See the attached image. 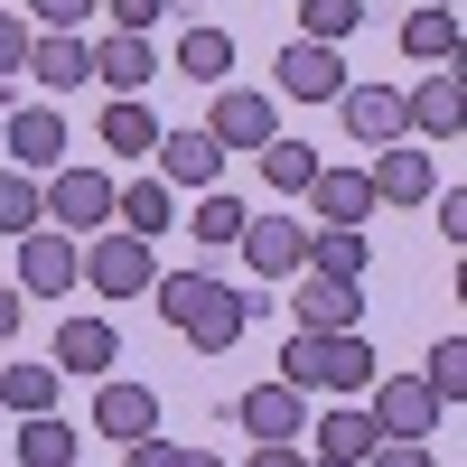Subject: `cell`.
Listing matches in <instances>:
<instances>
[{"mask_svg": "<svg viewBox=\"0 0 467 467\" xmlns=\"http://www.w3.org/2000/svg\"><path fill=\"white\" fill-rule=\"evenodd\" d=\"M187 234H197V244H234V234H244V206H234L224 187H206L197 215H187Z\"/></svg>", "mask_w": 467, "mask_h": 467, "instance_id": "cell-34", "label": "cell"}, {"mask_svg": "<svg viewBox=\"0 0 467 467\" xmlns=\"http://www.w3.org/2000/svg\"><path fill=\"white\" fill-rule=\"evenodd\" d=\"M28 224H47V187L28 169H0V234H28Z\"/></svg>", "mask_w": 467, "mask_h": 467, "instance_id": "cell-29", "label": "cell"}, {"mask_svg": "<svg viewBox=\"0 0 467 467\" xmlns=\"http://www.w3.org/2000/svg\"><path fill=\"white\" fill-rule=\"evenodd\" d=\"M47 224L57 234H103L112 224V178L103 169H47Z\"/></svg>", "mask_w": 467, "mask_h": 467, "instance_id": "cell-6", "label": "cell"}, {"mask_svg": "<svg viewBox=\"0 0 467 467\" xmlns=\"http://www.w3.org/2000/svg\"><path fill=\"white\" fill-rule=\"evenodd\" d=\"M299 271H318V281H356V290H365V271H374L365 224H308V262H299Z\"/></svg>", "mask_w": 467, "mask_h": 467, "instance_id": "cell-16", "label": "cell"}, {"mask_svg": "<svg viewBox=\"0 0 467 467\" xmlns=\"http://www.w3.org/2000/svg\"><path fill=\"white\" fill-rule=\"evenodd\" d=\"M57 383H66L57 365H0V402H10L19 420L28 411H57Z\"/></svg>", "mask_w": 467, "mask_h": 467, "instance_id": "cell-28", "label": "cell"}, {"mask_svg": "<svg viewBox=\"0 0 467 467\" xmlns=\"http://www.w3.org/2000/svg\"><path fill=\"white\" fill-rule=\"evenodd\" d=\"M244 262L262 271V281H299V262H308V224H290V215H244Z\"/></svg>", "mask_w": 467, "mask_h": 467, "instance_id": "cell-8", "label": "cell"}, {"mask_svg": "<svg viewBox=\"0 0 467 467\" xmlns=\"http://www.w3.org/2000/svg\"><path fill=\"white\" fill-rule=\"evenodd\" d=\"M28 37H37L28 19H10V10H0V85H10V75L28 66Z\"/></svg>", "mask_w": 467, "mask_h": 467, "instance_id": "cell-36", "label": "cell"}, {"mask_svg": "<svg viewBox=\"0 0 467 467\" xmlns=\"http://www.w3.org/2000/svg\"><path fill=\"white\" fill-rule=\"evenodd\" d=\"M150 160H160L169 187H215V178H224V150L206 140V122H197V131H169V122H160V150H150Z\"/></svg>", "mask_w": 467, "mask_h": 467, "instance_id": "cell-17", "label": "cell"}, {"mask_svg": "<svg viewBox=\"0 0 467 467\" xmlns=\"http://www.w3.org/2000/svg\"><path fill=\"white\" fill-rule=\"evenodd\" d=\"M150 299H160V318H169L187 346H206V356H224V346L253 327V299L234 290V281H215V271H160Z\"/></svg>", "mask_w": 467, "mask_h": 467, "instance_id": "cell-1", "label": "cell"}, {"mask_svg": "<svg viewBox=\"0 0 467 467\" xmlns=\"http://www.w3.org/2000/svg\"><path fill=\"white\" fill-rule=\"evenodd\" d=\"M94 431H103V440L160 431V393H150V383H103V393H94Z\"/></svg>", "mask_w": 467, "mask_h": 467, "instance_id": "cell-20", "label": "cell"}, {"mask_svg": "<svg viewBox=\"0 0 467 467\" xmlns=\"http://www.w3.org/2000/svg\"><path fill=\"white\" fill-rule=\"evenodd\" d=\"M234 420H244V440H299L308 431V393L271 374V383H253V393L234 402Z\"/></svg>", "mask_w": 467, "mask_h": 467, "instance_id": "cell-10", "label": "cell"}, {"mask_svg": "<svg viewBox=\"0 0 467 467\" xmlns=\"http://www.w3.org/2000/svg\"><path fill=\"white\" fill-rule=\"evenodd\" d=\"M374 440H383L374 411H327V420H318V449H327V458H374Z\"/></svg>", "mask_w": 467, "mask_h": 467, "instance_id": "cell-31", "label": "cell"}, {"mask_svg": "<svg viewBox=\"0 0 467 467\" xmlns=\"http://www.w3.org/2000/svg\"><path fill=\"white\" fill-rule=\"evenodd\" d=\"M94 10H112V28H160V10H169V0H94Z\"/></svg>", "mask_w": 467, "mask_h": 467, "instance_id": "cell-37", "label": "cell"}, {"mask_svg": "<svg viewBox=\"0 0 467 467\" xmlns=\"http://www.w3.org/2000/svg\"><path fill=\"white\" fill-rule=\"evenodd\" d=\"M290 318L299 327H356V281H318V271H299V281H290Z\"/></svg>", "mask_w": 467, "mask_h": 467, "instance_id": "cell-22", "label": "cell"}, {"mask_svg": "<svg viewBox=\"0 0 467 467\" xmlns=\"http://www.w3.org/2000/svg\"><path fill=\"white\" fill-rule=\"evenodd\" d=\"M19 458L28 467H75V420L66 411H28L19 420Z\"/></svg>", "mask_w": 467, "mask_h": 467, "instance_id": "cell-26", "label": "cell"}, {"mask_svg": "<svg viewBox=\"0 0 467 467\" xmlns=\"http://www.w3.org/2000/svg\"><path fill=\"white\" fill-rule=\"evenodd\" d=\"M122 458H131V467H178L187 449H178L169 431H140V440H122Z\"/></svg>", "mask_w": 467, "mask_h": 467, "instance_id": "cell-35", "label": "cell"}, {"mask_svg": "<svg viewBox=\"0 0 467 467\" xmlns=\"http://www.w3.org/2000/svg\"><path fill=\"white\" fill-rule=\"evenodd\" d=\"M94 85H112V94L160 85V47H150L140 28H112V37H94Z\"/></svg>", "mask_w": 467, "mask_h": 467, "instance_id": "cell-15", "label": "cell"}, {"mask_svg": "<svg viewBox=\"0 0 467 467\" xmlns=\"http://www.w3.org/2000/svg\"><path fill=\"white\" fill-rule=\"evenodd\" d=\"M299 28L318 37V47H337V37L365 28V0H299Z\"/></svg>", "mask_w": 467, "mask_h": 467, "instance_id": "cell-33", "label": "cell"}, {"mask_svg": "<svg viewBox=\"0 0 467 467\" xmlns=\"http://www.w3.org/2000/svg\"><path fill=\"white\" fill-rule=\"evenodd\" d=\"M262 178H271V197H308V178H318V150L271 131V140H262Z\"/></svg>", "mask_w": 467, "mask_h": 467, "instance_id": "cell-27", "label": "cell"}, {"mask_svg": "<svg viewBox=\"0 0 467 467\" xmlns=\"http://www.w3.org/2000/svg\"><path fill=\"white\" fill-rule=\"evenodd\" d=\"M103 150H122V160H150V150H160V112H150L140 94H112V103H103Z\"/></svg>", "mask_w": 467, "mask_h": 467, "instance_id": "cell-24", "label": "cell"}, {"mask_svg": "<svg viewBox=\"0 0 467 467\" xmlns=\"http://www.w3.org/2000/svg\"><path fill=\"white\" fill-rule=\"evenodd\" d=\"M28 10H37V28H85L94 0H28Z\"/></svg>", "mask_w": 467, "mask_h": 467, "instance_id": "cell-40", "label": "cell"}, {"mask_svg": "<svg viewBox=\"0 0 467 467\" xmlns=\"http://www.w3.org/2000/svg\"><path fill=\"white\" fill-rule=\"evenodd\" d=\"M440 244H467V187H440Z\"/></svg>", "mask_w": 467, "mask_h": 467, "instance_id": "cell-39", "label": "cell"}, {"mask_svg": "<svg viewBox=\"0 0 467 467\" xmlns=\"http://www.w3.org/2000/svg\"><path fill=\"white\" fill-rule=\"evenodd\" d=\"M178 66H187V75H197V85H215V75L234 66V37L197 19V28H187V37H178Z\"/></svg>", "mask_w": 467, "mask_h": 467, "instance_id": "cell-30", "label": "cell"}, {"mask_svg": "<svg viewBox=\"0 0 467 467\" xmlns=\"http://www.w3.org/2000/svg\"><path fill=\"white\" fill-rule=\"evenodd\" d=\"M402 131H420V140H458V131H467V85H458V66H431V75L402 94Z\"/></svg>", "mask_w": 467, "mask_h": 467, "instance_id": "cell-7", "label": "cell"}, {"mask_svg": "<svg viewBox=\"0 0 467 467\" xmlns=\"http://www.w3.org/2000/svg\"><path fill=\"white\" fill-rule=\"evenodd\" d=\"M308 467H365V458H327V449H318V458H308Z\"/></svg>", "mask_w": 467, "mask_h": 467, "instance_id": "cell-44", "label": "cell"}, {"mask_svg": "<svg viewBox=\"0 0 467 467\" xmlns=\"http://www.w3.org/2000/svg\"><path fill=\"white\" fill-rule=\"evenodd\" d=\"M271 131H281V122H271V94H253V85H224L215 112H206V140L215 150H262Z\"/></svg>", "mask_w": 467, "mask_h": 467, "instance_id": "cell-11", "label": "cell"}, {"mask_svg": "<svg viewBox=\"0 0 467 467\" xmlns=\"http://www.w3.org/2000/svg\"><path fill=\"white\" fill-rule=\"evenodd\" d=\"M178 467H224V458H215V449H187V458H178Z\"/></svg>", "mask_w": 467, "mask_h": 467, "instance_id": "cell-43", "label": "cell"}, {"mask_svg": "<svg viewBox=\"0 0 467 467\" xmlns=\"http://www.w3.org/2000/svg\"><path fill=\"white\" fill-rule=\"evenodd\" d=\"M253 467H308L299 440H253Z\"/></svg>", "mask_w": 467, "mask_h": 467, "instance_id": "cell-41", "label": "cell"}, {"mask_svg": "<svg viewBox=\"0 0 467 467\" xmlns=\"http://www.w3.org/2000/svg\"><path fill=\"white\" fill-rule=\"evenodd\" d=\"M383 365H374V346L356 327H299L290 337V356H281V383H299V393H365Z\"/></svg>", "mask_w": 467, "mask_h": 467, "instance_id": "cell-2", "label": "cell"}, {"mask_svg": "<svg viewBox=\"0 0 467 467\" xmlns=\"http://www.w3.org/2000/svg\"><path fill=\"white\" fill-rule=\"evenodd\" d=\"M365 467H431V440H374Z\"/></svg>", "mask_w": 467, "mask_h": 467, "instance_id": "cell-38", "label": "cell"}, {"mask_svg": "<svg viewBox=\"0 0 467 467\" xmlns=\"http://www.w3.org/2000/svg\"><path fill=\"white\" fill-rule=\"evenodd\" d=\"M308 206H318V224H365L374 187H365V169H318L308 178Z\"/></svg>", "mask_w": 467, "mask_h": 467, "instance_id": "cell-23", "label": "cell"}, {"mask_svg": "<svg viewBox=\"0 0 467 467\" xmlns=\"http://www.w3.org/2000/svg\"><path fill=\"white\" fill-rule=\"evenodd\" d=\"M19 75H37L47 94H75V85H94V47H85L75 28H37V37H28V66H19Z\"/></svg>", "mask_w": 467, "mask_h": 467, "instance_id": "cell-12", "label": "cell"}, {"mask_svg": "<svg viewBox=\"0 0 467 467\" xmlns=\"http://www.w3.org/2000/svg\"><path fill=\"white\" fill-rule=\"evenodd\" d=\"M420 383H431V393L458 411V402H467V337H440V346H431V365H420Z\"/></svg>", "mask_w": 467, "mask_h": 467, "instance_id": "cell-32", "label": "cell"}, {"mask_svg": "<svg viewBox=\"0 0 467 467\" xmlns=\"http://www.w3.org/2000/svg\"><path fill=\"white\" fill-rule=\"evenodd\" d=\"M0 140H10V169L47 178V169H57V150H66V112H57V103H19L10 122H0Z\"/></svg>", "mask_w": 467, "mask_h": 467, "instance_id": "cell-9", "label": "cell"}, {"mask_svg": "<svg viewBox=\"0 0 467 467\" xmlns=\"http://www.w3.org/2000/svg\"><path fill=\"white\" fill-rule=\"evenodd\" d=\"M337 112H346V131H356L365 150L402 140V94H393V85H346V94H337Z\"/></svg>", "mask_w": 467, "mask_h": 467, "instance_id": "cell-18", "label": "cell"}, {"mask_svg": "<svg viewBox=\"0 0 467 467\" xmlns=\"http://www.w3.org/2000/svg\"><path fill=\"white\" fill-rule=\"evenodd\" d=\"M112 356H122V337H112V318H66L57 327V374H112Z\"/></svg>", "mask_w": 467, "mask_h": 467, "instance_id": "cell-19", "label": "cell"}, {"mask_svg": "<svg viewBox=\"0 0 467 467\" xmlns=\"http://www.w3.org/2000/svg\"><path fill=\"white\" fill-rule=\"evenodd\" d=\"M75 281H85V253H75V234L28 224V234H19V290H28V299H66Z\"/></svg>", "mask_w": 467, "mask_h": 467, "instance_id": "cell-5", "label": "cell"}, {"mask_svg": "<svg viewBox=\"0 0 467 467\" xmlns=\"http://www.w3.org/2000/svg\"><path fill=\"white\" fill-rule=\"evenodd\" d=\"M19 318H28V290H0V346L19 337Z\"/></svg>", "mask_w": 467, "mask_h": 467, "instance_id": "cell-42", "label": "cell"}, {"mask_svg": "<svg viewBox=\"0 0 467 467\" xmlns=\"http://www.w3.org/2000/svg\"><path fill=\"white\" fill-rule=\"evenodd\" d=\"M112 224H122V234H169V178L112 187Z\"/></svg>", "mask_w": 467, "mask_h": 467, "instance_id": "cell-25", "label": "cell"}, {"mask_svg": "<svg viewBox=\"0 0 467 467\" xmlns=\"http://www.w3.org/2000/svg\"><path fill=\"white\" fill-rule=\"evenodd\" d=\"M75 467H85V458H75Z\"/></svg>", "mask_w": 467, "mask_h": 467, "instance_id": "cell-45", "label": "cell"}, {"mask_svg": "<svg viewBox=\"0 0 467 467\" xmlns=\"http://www.w3.org/2000/svg\"><path fill=\"white\" fill-rule=\"evenodd\" d=\"M365 187H374V206H431V150L383 140V150H374V169H365Z\"/></svg>", "mask_w": 467, "mask_h": 467, "instance_id": "cell-14", "label": "cell"}, {"mask_svg": "<svg viewBox=\"0 0 467 467\" xmlns=\"http://www.w3.org/2000/svg\"><path fill=\"white\" fill-rule=\"evenodd\" d=\"M449 10H458V0H449Z\"/></svg>", "mask_w": 467, "mask_h": 467, "instance_id": "cell-46", "label": "cell"}, {"mask_svg": "<svg viewBox=\"0 0 467 467\" xmlns=\"http://www.w3.org/2000/svg\"><path fill=\"white\" fill-rule=\"evenodd\" d=\"M365 393H374L365 411H374V431H383V440H431L440 420H449V402H440L420 374H374Z\"/></svg>", "mask_w": 467, "mask_h": 467, "instance_id": "cell-4", "label": "cell"}, {"mask_svg": "<svg viewBox=\"0 0 467 467\" xmlns=\"http://www.w3.org/2000/svg\"><path fill=\"white\" fill-rule=\"evenodd\" d=\"M281 94H290V103H337V94H346V57L318 47V37L281 47Z\"/></svg>", "mask_w": 467, "mask_h": 467, "instance_id": "cell-13", "label": "cell"}, {"mask_svg": "<svg viewBox=\"0 0 467 467\" xmlns=\"http://www.w3.org/2000/svg\"><path fill=\"white\" fill-rule=\"evenodd\" d=\"M150 281H160V262H150V234L103 224L94 244H85V290H103V299H140Z\"/></svg>", "mask_w": 467, "mask_h": 467, "instance_id": "cell-3", "label": "cell"}, {"mask_svg": "<svg viewBox=\"0 0 467 467\" xmlns=\"http://www.w3.org/2000/svg\"><path fill=\"white\" fill-rule=\"evenodd\" d=\"M402 57L411 66H458V10L449 0H420V10L402 19Z\"/></svg>", "mask_w": 467, "mask_h": 467, "instance_id": "cell-21", "label": "cell"}]
</instances>
